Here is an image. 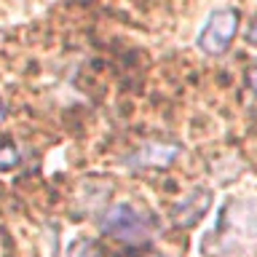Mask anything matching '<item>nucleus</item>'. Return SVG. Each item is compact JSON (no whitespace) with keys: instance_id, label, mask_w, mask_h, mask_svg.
Wrapping results in <instances>:
<instances>
[{"instance_id":"f257e3e1","label":"nucleus","mask_w":257,"mask_h":257,"mask_svg":"<svg viewBox=\"0 0 257 257\" xmlns=\"http://www.w3.org/2000/svg\"><path fill=\"white\" fill-rule=\"evenodd\" d=\"M257 246V201H230L220 225L204 241L209 254H233Z\"/></svg>"},{"instance_id":"f03ea898","label":"nucleus","mask_w":257,"mask_h":257,"mask_svg":"<svg viewBox=\"0 0 257 257\" xmlns=\"http://www.w3.org/2000/svg\"><path fill=\"white\" fill-rule=\"evenodd\" d=\"M99 230L112 236L115 241L140 246V244L153 238V233L158 230V222L145 209L128 204V201H118V204L107 206L99 214Z\"/></svg>"},{"instance_id":"7ed1b4c3","label":"nucleus","mask_w":257,"mask_h":257,"mask_svg":"<svg viewBox=\"0 0 257 257\" xmlns=\"http://www.w3.org/2000/svg\"><path fill=\"white\" fill-rule=\"evenodd\" d=\"M238 24H241V11L233 6H220L206 16L204 27L198 30L196 46L201 54L206 56H222L230 51L233 40L238 35Z\"/></svg>"},{"instance_id":"20e7f679","label":"nucleus","mask_w":257,"mask_h":257,"mask_svg":"<svg viewBox=\"0 0 257 257\" xmlns=\"http://www.w3.org/2000/svg\"><path fill=\"white\" fill-rule=\"evenodd\" d=\"M180 153L182 148L172 140H148L126 158V164L132 169H169Z\"/></svg>"},{"instance_id":"39448f33","label":"nucleus","mask_w":257,"mask_h":257,"mask_svg":"<svg viewBox=\"0 0 257 257\" xmlns=\"http://www.w3.org/2000/svg\"><path fill=\"white\" fill-rule=\"evenodd\" d=\"M212 204H214L212 190L209 188H193L190 193H185V196L172 206L169 214H172V222L177 228H193V225H198L209 214Z\"/></svg>"},{"instance_id":"423d86ee","label":"nucleus","mask_w":257,"mask_h":257,"mask_svg":"<svg viewBox=\"0 0 257 257\" xmlns=\"http://www.w3.org/2000/svg\"><path fill=\"white\" fill-rule=\"evenodd\" d=\"M22 164V150L11 140H0V172H11Z\"/></svg>"},{"instance_id":"0eeeda50","label":"nucleus","mask_w":257,"mask_h":257,"mask_svg":"<svg viewBox=\"0 0 257 257\" xmlns=\"http://www.w3.org/2000/svg\"><path fill=\"white\" fill-rule=\"evenodd\" d=\"M67 257H102L94 238H75L67 249Z\"/></svg>"},{"instance_id":"6e6552de","label":"nucleus","mask_w":257,"mask_h":257,"mask_svg":"<svg viewBox=\"0 0 257 257\" xmlns=\"http://www.w3.org/2000/svg\"><path fill=\"white\" fill-rule=\"evenodd\" d=\"M246 86H249V91L257 96V62H252V67L246 70Z\"/></svg>"},{"instance_id":"1a4fd4ad","label":"nucleus","mask_w":257,"mask_h":257,"mask_svg":"<svg viewBox=\"0 0 257 257\" xmlns=\"http://www.w3.org/2000/svg\"><path fill=\"white\" fill-rule=\"evenodd\" d=\"M246 43L257 48V14L252 16V24H249V30H246Z\"/></svg>"},{"instance_id":"9d476101","label":"nucleus","mask_w":257,"mask_h":257,"mask_svg":"<svg viewBox=\"0 0 257 257\" xmlns=\"http://www.w3.org/2000/svg\"><path fill=\"white\" fill-rule=\"evenodd\" d=\"M3 120H6V102L0 99V123H3Z\"/></svg>"},{"instance_id":"9b49d317","label":"nucleus","mask_w":257,"mask_h":257,"mask_svg":"<svg viewBox=\"0 0 257 257\" xmlns=\"http://www.w3.org/2000/svg\"><path fill=\"white\" fill-rule=\"evenodd\" d=\"M148 257H166V254H148Z\"/></svg>"}]
</instances>
